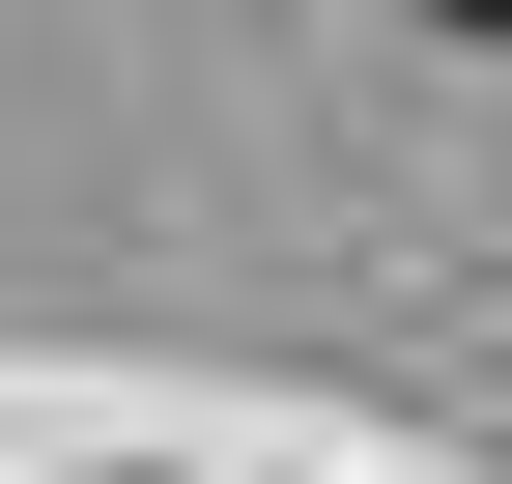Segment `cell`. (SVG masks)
I'll return each mask as SVG.
<instances>
[]
</instances>
